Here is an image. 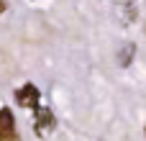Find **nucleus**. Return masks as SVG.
<instances>
[{
	"mask_svg": "<svg viewBox=\"0 0 146 141\" xmlns=\"http://www.w3.org/2000/svg\"><path fill=\"white\" fill-rule=\"evenodd\" d=\"M0 141H18L15 118H13V110L8 108H0Z\"/></svg>",
	"mask_w": 146,
	"mask_h": 141,
	"instance_id": "1",
	"label": "nucleus"
},
{
	"mask_svg": "<svg viewBox=\"0 0 146 141\" xmlns=\"http://www.w3.org/2000/svg\"><path fill=\"white\" fill-rule=\"evenodd\" d=\"M38 98H41V92H38V87L31 85V82H26V85L15 92V100H18L21 108H38Z\"/></svg>",
	"mask_w": 146,
	"mask_h": 141,
	"instance_id": "2",
	"label": "nucleus"
},
{
	"mask_svg": "<svg viewBox=\"0 0 146 141\" xmlns=\"http://www.w3.org/2000/svg\"><path fill=\"white\" fill-rule=\"evenodd\" d=\"M54 126H56V121H54L51 110H46V108H38V118H36V123H33L36 134H46V131H51Z\"/></svg>",
	"mask_w": 146,
	"mask_h": 141,
	"instance_id": "3",
	"label": "nucleus"
},
{
	"mask_svg": "<svg viewBox=\"0 0 146 141\" xmlns=\"http://www.w3.org/2000/svg\"><path fill=\"white\" fill-rule=\"evenodd\" d=\"M5 8H8V5H5V0H0V15L5 13Z\"/></svg>",
	"mask_w": 146,
	"mask_h": 141,
	"instance_id": "4",
	"label": "nucleus"
}]
</instances>
